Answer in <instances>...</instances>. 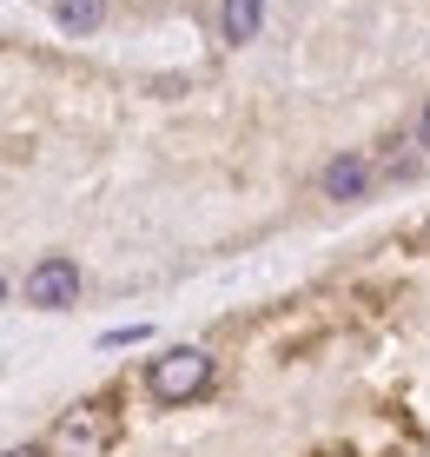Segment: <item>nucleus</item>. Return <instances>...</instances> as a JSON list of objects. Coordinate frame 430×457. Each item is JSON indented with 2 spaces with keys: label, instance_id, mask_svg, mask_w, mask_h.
<instances>
[{
  "label": "nucleus",
  "instance_id": "f257e3e1",
  "mask_svg": "<svg viewBox=\"0 0 430 457\" xmlns=\"http://www.w3.org/2000/svg\"><path fill=\"white\" fill-rule=\"evenodd\" d=\"M212 385V358L205 352H166V358H153V398L159 404H186V398H199V391Z\"/></svg>",
  "mask_w": 430,
  "mask_h": 457
},
{
  "label": "nucleus",
  "instance_id": "f03ea898",
  "mask_svg": "<svg viewBox=\"0 0 430 457\" xmlns=\"http://www.w3.org/2000/svg\"><path fill=\"white\" fill-rule=\"evenodd\" d=\"M106 445H113V418H106L100 404H79V411H67L54 424L60 457H106Z\"/></svg>",
  "mask_w": 430,
  "mask_h": 457
},
{
  "label": "nucleus",
  "instance_id": "7ed1b4c3",
  "mask_svg": "<svg viewBox=\"0 0 430 457\" xmlns=\"http://www.w3.org/2000/svg\"><path fill=\"white\" fill-rule=\"evenodd\" d=\"M79 298V265L73 259H40L27 272V305H73Z\"/></svg>",
  "mask_w": 430,
  "mask_h": 457
},
{
  "label": "nucleus",
  "instance_id": "20e7f679",
  "mask_svg": "<svg viewBox=\"0 0 430 457\" xmlns=\"http://www.w3.org/2000/svg\"><path fill=\"white\" fill-rule=\"evenodd\" d=\"M364 186H371V160H358V153H344V160L325 166V193L331 199H358Z\"/></svg>",
  "mask_w": 430,
  "mask_h": 457
},
{
  "label": "nucleus",
  "instance_id": "39448f33",
  "mask_svg": "<svg viewBox=\"0 0 430 457\" xmlns=\"http://www.w3.org/2000/svg\"><path fill=\"white\" fill-rule=\"evenodd\" d=\"M259 21H265V0H226V13H219V27H226L232 46L259 34Z\"/></svg>",
  "mask_w": 430,
  "mask_h": 457
},
{
  "label": "nucleus",
  "instance_id": "423d86ee",
  "mask_svg": "<svg viewBox=\"0 0 430 457\" xmlns=\"http://www.w3.org/2000/svg\"><path fill=\"white\" fill-rule=\"evenodd\" d=\"M54 21L67 27V34H93V27L106 21V0H54Z\"/></svg>",
  "mask_w": 430,
  "mask_h": 457
},
{
  "label": "nucleus",
  "instance_id": "0eeeda50",
  "mask_svg": "<svg viewBox=\"0 0 430 457\" xmlns=\"http://www.w3.org/2000/svg\"><path fill=\"white\" fill-rule=\"evenodd\" d=\"M418 146L430 153V106H424V120H418Z\"/></svg>",
  "mask_w": 430,
  "mask_h": 457
},
{
  "label": "nucleus",
  "instance_id": "6e6552de",
  "mask_svg": "<svg viewBox=\"0 0 430 457\" xmlns=\"http://www.w3.org/2000/svg\"><path fill=\"white\" fill-rule=\"evenodd\" d=\"M0 457H40V445H21V451H0Z\"/></svg>",
  "mask_w": 430,
  "mask_h": 457
},
{
  "label": "nucleus",
  "instance_id": "1a4fd4ad",
  "mask_svg": "<svg viewBox=\"0 0 430 457\" xmlns=\"http://www.w3.org/2000/svg\"><path fill=\"white\" fill-rule=\"evenodd\" d=\"M424 252H430V226H424Z\"/></svg>",
  "mask_w": 430,
  "mask_h": 457
}]
</instances>
